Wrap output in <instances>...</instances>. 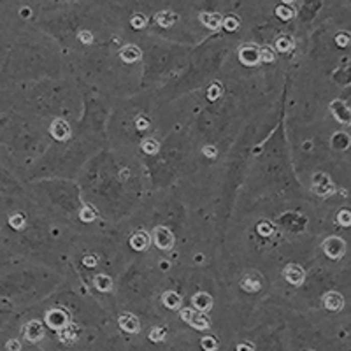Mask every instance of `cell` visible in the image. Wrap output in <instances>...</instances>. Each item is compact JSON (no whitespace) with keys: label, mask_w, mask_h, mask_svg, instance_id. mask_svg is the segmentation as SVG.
Masks as SVG:
<instances>
[{"label":"cell","mask_w":351,"mask_h":351,"mask_svg":"<svg viewBox=\"0 0 351 351\" xmlns=\"http://www.w3.org/2000/svg\"><path fill=\"white\" fill-rule=\"evenodd\" d=\"M323 251L325 255L332 260H339V258L344 256L346 253V243L341 237H329L323 243Z\"/></svg>","instance_id":"obj_1"},{"label":"cell","mask_w":351,"mask_h":351,"mask_svg":"<svg viewBox=\"0 0 351 351\" xmlns=\"http://www.w3.org/2000/svg\"><path fill=\"white\" fill-rule=\"evenodd\" d=\"M313 192L318 193V195H321V197L334 193L332 179H330L326 174H323V172H318V174H314V177H313Z\"/></svg>","instance_id":"obj_2"},{"label":"cell","mask_w":351,"mask_h":351,"mask_svg":"<svg viewBox=\"0 0 351 351\" xmlns=\"http://www.w3.org/2000/svg\"><path fill=\"white\" fill-rule=\"evenodd\" d=\"M239 58L244 65H256L260 62V48L256 44H244L239 50Z\"/></svg>","instance_id":"obj_3"},{"label":"cell","mask_w":351,"mask_h":351,"mask_svg":"<svg viewBox=\"0 0 351 351\" xmlns=\"http://www.w3.org/2000/svg\"><path fill=\"white\" fill-rule=\"evenodd\" d=\"M46 323L50 325V329L60 330L68 323V316L65 311H62V309H51L50 313L46 314Z\"/></svg>","instance_id":"obj_4"},{"label":"cell","mask_w":351,"mask_h":351,"mask_svg":"<svg viewBox=\"0 0 351 351\" xmlns=\"http://www.w3.org/2000/svg\"><path fill=\"white\" fill-rule=\"evenodd\" d=\"M155 243L160 249H171L174 246V236L169 228L158 227L155 230Z\"/></svg>","instance_id":"obj_5"},{"label":"cell","mask_w":351,"mask_h":351,"mask_svg":"<svg viewBox=\"0 0 351 351\" xmlns=\"http://www.w3.org/2000/svg\"><path fill=\"white\" fill-rule=\"evenodd\" d=\"M78 336H79V329L74 323H67L63 329L58 330V339L63 344H68V346L78 341Z\"/></svg>","instance_id":"obj_6"},{"label":"cell","mask_w":351,"mask_h":351,"mask_svg":"<svg viewBox=\"0 0 351 351\" xmlns=\"http://www.w3.org/2000/svg\"><path fill=\"white\" fill-rule=\"evenodd\" d=\"M285 277L292 285H302V281H304V277H306V272H304V269H302L300 265L290 264V265H286V267H285Z\"/></svg>","instance_id":"obj_7"},{"label":"cell","mask_w":351,"mask_h":351,"mask_svg":"<svg viewBox=\"0 0 351 351\" xmlns=\"http://www.w3.org/2000/svg\"><path fill=\"white\" fill-rule=\"evenodd\" d=\"M25 337L32 342H37L44 337V326L41 321L34 320L25 325Z\"/></svg>","instance_id":"obj_8"},{"label":"cell","mask_w":351,"mask_h":351,"mask_svg":"<svg viewBox=\"0 0 351 351\" xmlns=\"http://www.w3.org/2000/svg\"><path fill=\"white\" fill-rule=\"evenodd\" d=\"M51 135L55 137L56 141H65L68 135H71V127L65 120H55L51 123Z\"/></svg>","instance_id":"obj_9"},{"label":"cell","mask_w":351,"mask_h":351,"mask_svg":"<svg viewBox=\"0 0 351 351\" xmlns=\"http://www.w3.org/2000/svg\"><path fill=\"white\" fill-rule=\"evenodd\" d=\"M120 326L125 330V332L128 334H137L139 332V320H137V316H134V314L130 313H123L122 316H120Z\"/></svg>","instance_id":"obj_10"},{"label":"cell","mask_w":351,"mask_h":351,"mask_svg":"<svg viewBox=\"0 0 351 351\" xmlns=\"http://www.w3.org/2000/svg\"><path fill=\"white\" fill-rule=\"evenodd\" d=\"M323 304L329 311H341L344 308V297L337 292H329L323 297Z\"/></svg>","instance_id":"obj_11"},{"label":"cell","mask_w":351,"mask_h":351,"mask_svg":"<svg viewBox=\"0 0 351 351\" xmlns=\"http://www.w3.org/2000/svg\"><path fill=\"white\" fill-rule=\"evenodd\" d=\"M120 56H122L123 62L134 63V62H137V60H141V56H143V51H141L137 46H134V44H127V46H125L123 50H122Z\"/></svg>","instance_id":"obj_12"},{"label":"cell","mask_w":351,"mask_h":351,"mask_svg":"<svg viewBox=\"0 0 351 351\" xmlns=\"http://www.w3.org/2000/svg\"><path fill=\"white\" fill-rule=\"evenodd\" d=\"M200 21L207 28H211V30H218L221 27V23H223V16L218 13H202L200 14Z\"/></svg>","instance_id":"obj_13"},{"label":"cell","mask_w":351,"mask_h":351,"mask_svg":"<svg viewBox=\"0 0 351 351\" xmlns=\"http://www.w3.org/2000/svg\"><path fill=\"white\" fill-rule=\"evenodd\" d=\"M149 236L146 232H135L134 236L130 237V246L134 249H137V251H144V249L149 246Z\"/></svg>","instance_id":"obj_14"},{"label":"cell","mask_w":351,"mask_h":351,"mask_svg":"<svg viewBox=\"0 0 351 351\" xmlns=\"http://www.w3.org/2000/svg\"><path fill=\"white\" fill-rule=\"evenodd\" d=\"M193 304H195V308L200 311V313H205V311H209L213 308V297L209 295V293H197L195 297H193Z\"/></svg>","instance_id":"obj_15"},{"label":"cell","mask_w":351,"mask_h":351,"mask_svg":"<svg viewBox=\"0 0 351 351\" xmlns=\"http://www.w3.org/2000/svg\"><path fill=\"white\" fill-rule=\"evenodd\" d=\"M156 23H158L160 27H172L174 23L177 21V14L172 13V11H162V13L156 14Z\"/></svg>","instance_id":"obj_16"},{"label":"cell","mask_w":351,"mask_h":351,"mask_svg":"<svg viewBox=\"0 0 351 351\" xmlns=\"http://www.w3.org/2000/svg\"><path fill=\"white\" fill-rule=\"evenodd\" d=\"M162 302L165 308L169 309H177L181 306V295L176 292H165L162 295Z\"/></svg>","instance_id":"obj_17"},{"label":"cell","mask_w":351,"mask_h":351,"mask_svg":"<svg viewBox=\"0 0 351 351\" xmlns=\"http://www.w3.org/2000/svg\"><path fill=\"white\" fill-rule=\"evenodd\" d=\"M188 323L192 326H195L197 330H207L209 329V320L204 316V313H195V311H193V314H192V318H190Z\"/></svg>","instance_id":"obj_18"},{"label":"cell","mask_w":351,"mask_h":351,"mask_svg":"<svg viewBox=\"0 0 351 351\" xmlns=\"http://www.w3.org/2000/svg\"><path fill=\"white\" fill-rule=\"evenodd\" d=\"M241 286H243V290H246V292H258V290L262 288V283L256 276L249 274V276H246L244 279L241 281Z\"/></svg>","instance_id":"obj_19"},{"label":"cell","mask_w":351,"mask_h":351,"mask_svg":"<svg viewBox=\"0 0 351 351\" xmlns=\"http://www.w3.org/2000/svg\"><path fill=\"white\" fill-rule=\"evenodd\" d=\"M93 285L99 292H109V290L112 288V279L109 276H106V274H99V276H95Z\"/></svg>","instance_id":"obj_20"},{"label":"cell","mask_w":351,"mask_h":351,"mask_svg":"<svg viewBox=\"0 0 351 351\" xmlns=\"http://www.w3.org/2000/svg\"><path fill=\"white\" fill-rule=\"evenodd\" d=\"M276 50L281 51V53H286V51H292L293 50V41L288 37V35H283L276 41Z\"/></svg>","instance_id":"obj_21"},{"label":"cell","mask_w":351,"mask_h":351,"mask_svg":"<svg viewBox=\"0 0 351 351\" xmlns=\"http://www.w3.org/2000/svg\"><path fill=\"white\" fill-rule=\"evenodd\" d=\"M274 58H276V55H274L272 48L265 46V48H262V50H260V62L270 63V62H274Z\"/></svg>","instance_id":"obj_22"},{"label":"cell","mask_w":351,"mask_h":351,"mask_svg":"<svg viewBox=\"0 0 351 351\" xmlns=\"http://www.w3.org/2000/svg\"><path fill=\"white\" fill-rule=\"evenodd\" d=\"M95 211L90 207V205H84V207H81V211H79V218H81L83 221H86V223H90V221L95 220Z\"/></svg>","instance_id":"obj_23"},{"label":"cell","mask_w":351,"mask_h":351,"mask_svg":"<svg viewBox=\"0 0 351 351\" xmlns=\"http://www.w3.org/2000/svg\"><path fill=\"white\" fill-rule=\"evenodd\" d=\"M158 143H156L155 139H146L143 143V149L148 153V155H155V153H158Z\"/></svg>","instance_id":"obj_24"},{"label":"cell","mask_w":351,"mask_h":351,"mask_svg":"<svg viewBox=\"0 0 351 351\" xmlns=\"http://www.w3.org/2000/svg\"><path fill=\"white\" fill-rule=\"evenodd\" d=\"M163 337H165V330L162 329V326H153L151 332H149V339H151L153 342L163 341Z\"/></svg>","instance_id":"obj_25"},{"label":"cell","mask_w":351,"mask_h":351,"mask_svg":"<svg viewBox=\"0 0 351 351\" xmlns=\"http://www.w3.org/2000/svg\"><path fill=\"white\" fill-rule=\"evenodd\" d=\"M200 344H202V348H204L205 351H215V349L218 348L216 339H215V337H211V336L204 337L202 341H200Z\"/></svg>","instance_id":"obj_26"},{"label":"cell","mask_w":351,"mask_h":351,"mask_svg":"<svg viewBox=\"0 0 351 351\" xmlns=\"http://www.w3.org/2000/svg\"><path fill=\"white\" fill-rule=\"evenodd\" d=\"M221 25L227 28L228 32H232L239 27V19H237L236 16H228V18H223V23H221Z\"/></svg>","instance_id":"obj_27"},{"label":"cell","mask_w":351,"mask_h":351,"mask_svg":"<svg viewBox=\"0 0 351 351\" xmlns=\"http://www.w3.org/2000/svg\"><path fill=\"white\" fill-rule=\"evenodd\" d=\"M276 14L279 16L281 19H290V18H293V9L292 7H286V6H281V7H277V11H276Z\"/></svg>","instance_id":"obj_28"},{"label":"cell","mask_w":351,"mask_h":351,"mask_svg":"<svg viewBox=\"0 0 351 351\" xmlns=\"http://www.w3.org/2000/svg\"><path fill=\"white\" fill-rule=\"evenodd\" d=\"M221 97V86L220 84H213L211 88H209L207 91V99L209 100H218Z\"/></svg>","instance_id":"obj_29"},{"label":"cell","mask_w":351,"mask_h":351,"mask_svg":"<svg viewBox=\"0 0 351 351\" xmlns=\"http://www.w3.org/2000/svg\"><path fill=\"white\" fill-rule=\"evenodd\" d=\"M9 223L13 228H21L23 225H25V218H23L21 215H13L9 218Z\"/></svg>","instance_id":"obj_30"},{"label":"cell","mask_w":351,"mask_h":351,"mask_svg":"<svg viewBox=\"0 0 351 351\" xmlns=\"http://www.w3.org/2000/svg\"><path fill=\"white\" fill-rule=\"evenodd\" d=\"M132 27L134 28H143L144 25H146V18H144L143 14H135V16H132Z\"/></svg>","instance_id":"obj_31"},{"label":"cell","mask_w":351,"mask_h":351,"mask_svg":"<svg viewBox=\"0 0 351 351\" xmlns=\"http://www.w3.org/2000/svg\"><path fill=\"white\" fill-rule=\"evenodd\" d=\"M258 232H260L262 233V236H265V237H267V236H270V233H272V225H270V223H267V221H264V223H260V225H258Z\"/></svg>","instance_id":"obj_32"},{"label":"cell","mask_w":351,"mask_h":351,"mask_svg":"<svg viewBox=\"0 0 351 351\" xmlns=\"http://www.w3.org/2000/svg\"><path fill=\"white\" fill-rule=\"evenodd\" d=\"M135 127L139 128V130H146V128L149 127V120L146 118V116H139V118L135 120Z\"/></svg>","instance_id":"obj_33"},{"label":"cell","mask_w":351,"mask_h":351,"mask_svg":"<svg viewBox=\"0 0 351 351\" xmlns=\"http://www.w3.org/2000/svg\"><path fill=\"white\" fill-rule=\"evenodd\" d=\"M349 211H348V209H346V211H341V213H339V223H341V225H346V227H348V225L351 223V221H349Z\"/></svg>","instance_id":"obj_34"},{"label":"cell","mask_w":351,"mask_h":351,"mask_svg":"<svg viewBox=\"0 0 351 351\" xmlns=\"http://www.w3.org/2000/svg\"><path fill=\"white\" fill-rule=\"evenodd\" d=\"M7 351H21V342L18 339H11L7 342Z\"/></svg>","instance_id":"obj_35"},{"label":"cell","mask_w":351,"mask_h":351,"mask_svg":"<svg viewBox=\"0 0 351 351\" xmlns=\"http://www.w3.org/2000/svg\"><path fill=\"white\" fill-rule=\"evenodd\" d=\"M79 39H81L84 44H90L91 41H93V35H91L88 30H83V32H79Z\"/></svg>","instance_id":"obj_36"},{"label":"cell","mask_w":351,"mask_h":351,"mask_svg":"<svg viewBox=\"0 0 351 351\" xmlns=\"http://www.w3.org/2000/svg\"><path fill=\"white\" fill-rule=\"evenodd\" d=\"M237 351H255V346L251 342H243V344L237 346Z\"/></svg>","instance_id":"obj_37"},{"label":"cell","mask_w":351,"mask_h":351,"mask_svg":"<svg viewBox=\"0 0 351 351\" xmlns=\"http://www.w3.org/2000/svg\"><path fill=\"white\" fill-rule=\"evenodd\" d=\"M337 44L339 46H346V44H348V34H339L337 35Z\"/></svg>","instance_id":"obj_38"},{"label":"cell","mask_w":351,"mask_h":351,"mask_svg":"<svg viewBox=\"0 0 351 351\" xmlns=\"http://www.w3.org/2000/svg\"><path fill=\"white\" fill-rule=\"evenodd\" d=\"M192 314H193L192 309H183V311H181V318H183V320L186 321V323L190 321V318H192Z\"/></svg>","instance_id":"obj_39"},{"label":"cell","mask_w":351,"mask_h":351,"mask_svg":"<svg viewBox=\"0 0 351 351\" xmlns=\"http://www.w3.org/2000/svg\"><path fill=\"white\" fill-rule=\"evenodd\" d=\"M204 155L205 156H211V158H213V156H216V149L213 148V146H205L204 148Z\"/></svg>","instance_id":"obj_40"},{"label":"cell","mask_w":351,"mask_h":351,"mask_svg":"<svg viewBox=\"0 0 351 351\" xmlns=\"http://www.w3.org/2000/svg\"><path fill=\"white\" fill-rule=\"evenodd\" d=\"M95 264H97L95 256H84V265H88V267H93Z\"/></svg>","instance_id":"obj_41"},{"label":"cell","mask_w":351,"mask_h":351,"mask_svg":"<svg viewBox=\"0 0 351 351\" xmlns=\"http://www.w3.org/2000/svg\"><path fill=\"white\" fill-rule=\"evenodd\" d=\"M283 2H286V4H292V2H293V0H283Z\"/></svg>","instance_id":"obj_42"}]
</instances>
